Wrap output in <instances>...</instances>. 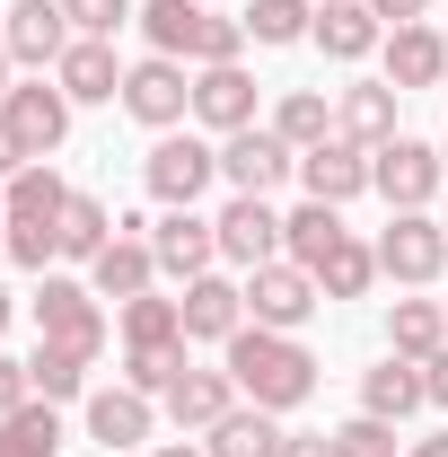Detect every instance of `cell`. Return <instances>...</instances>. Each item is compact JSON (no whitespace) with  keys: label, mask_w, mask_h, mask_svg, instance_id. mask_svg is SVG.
Returning <instances> with one entry per match:
<instances>
[{"label":"cell","mask_w":448,"mask_h":457,"mask_svg":"<svg viewBox=\"0 0 448 457\" xmlns=\"http://www.w3.org/2000/svg\"><path fill=\"white\" fill-rule=\"evenodd\" d=\"M220 361H228V378H237V396L264 404V413H299V404L317 396V370H326L299 335H273V326H237L220 343Z\"/></svg>","instance_id":"6da1fadb"},{"label":"cell","mask_w":448,"mask_h":457,"mask_svg":"<svg viewBox=\"0 0 448 457\" xmlns=\"http://www.w3.org/2000/svg\"><path fill=\"white\" fill-rule=\"evenodd\" d=\"M150 36V54L185 62V71H212V62H246V18H220L212 0H141L132 18Z\"/></svg>","instance_id":"7a4b0ae2"},{"label":"cell","mask_w":448,"mask_h":457,"mask_svg":"<svg viewBox=\"0 0 448 457\" xmlns=\"http://www.w3.org/2000/svg\"><path fill=\"white\" fill-rule=\"evenodd\" d=\"M27 317H36V343H54V352L88 361V370H97V352H106V335H114V317H106V299L88 290V273H36Z\"/></svg>","instance_id":"3957f363"},{"label":"cell","mask_w":448,"mask_h":457,"mask_svg":"<svg viewBox=\"0 0 448 457\" xmlns=\"http://www.w3.org/2000/svg\"><path fill=\"white\" fill-rule=\"evenodd\" d=\"M141 185L159 212H194L212 185H220V141L212 132H159L150 159H141Z\"/></svg>","instance_id":"277c9868"},{"label":"cell","mask_w":448,"mask_h":457,"mask_svg":"<svg viewBox=\"0 0 448 457\" xmlns=\"http://www.w3.org/2000/svg\"><path fill=\"white\" fill-rule=\"evenodd\" d=\"M123 114L159 141V132H185L194 123V71L168 54H141V62H123Z\"/></svg>","instance_id":"5b68a950"},{"label":"cell","mask_w":448,"mask_h":457,"mask_svg":"<svg viewBox=\"0 0 448 457\" xmlns=\"http://www.w3.org/2000/svg\"><path fill=\"white\" fill-rule=\"evenodd\" d=\"M369 246H378V273L395 290H431L448 273V220H431V212H387V228Z\"/></svg>","instance_id":"8992f818"},{"label":"cell","mask_w":448,"mask_h":457,"mask_svg":"<svg viewBox=\"0 0 448 457\" xmlns=\"http://www.w3.org/2000/svg\"><path fill=\"white\" fill-rule=\"evenodd\" d=\"M440 185H448L440 141H413V132H395L387 150H369V194H378L387 212H431V203H440Z\"/></svg>","instance_id":"52a82bcc"},{"label":"cell","mask_w":448,"mask_h":457,"mask_svg":"<svg viewBox=\"0 0 448 457\" xmlns=\"http://www.w3.org/2000/svg\"><path fill=\"white\" fill-rule=\"evenodd\" d=\"M212 228H220V264L237 282H246L255 264H281V255H290V228H281V212L264 194H228L220 212H212Z\"/></svg>","instance_id":"ba28073f"},{"label":"cell","mask_w":448,"mask_h":457,"mask_svg":"<svg viewBox=\"0 0 448 457\" xmlns=\"http://www.w3.org/2000/svg\"><path fill=\"white\" fill-rule=\"evenodd\" d=\"M317 308H326V290H317V273H299L290 255H281V264H255V273H246V326L299 335V326H308Z\"/></svg>","instance_id":"9c48e42d"},{"label":"cell","mask_w":448,"mask_h":457,"mask_svg":"<svg viewBox=\"0 0 448 457\" xmlns=\"http://www.w3.org/2000/svg\"><path fill=\"white\" fill-rule=\"evenodd\" d=\"M71 114H79V106L62 97V79H54V71H36V79H18V88L0 97V123L27 141V159H54L62 141H71Z\"/></svg>","instance_id":"30bf717a"},{"label":"cell","mask_w":448,"mask_h":457,"mask_svg":"<svg viewBox=\"0 0 448 457\" xmlns=\"http://www.w3.org/2000/svg\"><path fill=\"white\" fill-rule=\"evenodd\" d=\"M290 176H299V150L281 141L273 123H246V132L220 141V185L228 194H264L273 203V185H290Z\"/></svg>","instance_id":"8fae6325"},{"label":"cell","mask_w":448,"mask_h":457,"mask_svg":"<svg viewBox=\"0 0 448 457\" xmlns=\"http://www.w3.org/2000/svg\"><path fill=\"white\" fill-rule=\"evenodd\" d=\"M159 422H168V413H159V396H141V387H88V396H79V431H88L106 457L141 449Z\"/></svg>","instance_id":"7c38bea8"},{"label":"cell","mask_w":448,"mask_h":457,"mask_svg":"<svg viewBox=\"0 0 448 457\" xmlns=\"http://www.w3.org/2000/svg\"><path fill=\"white\" fill-rule=\"evenodd\" d=\"M0 45L9 62L36 79V71H54L71 54V18H62V0H18V9H0Z\"/></svg>","instance_id":"4fadbf2b"},{"label":"cell","mask_w":448,"mask_h":457,"mask_svg":"<svg viewBox=\"0 0 448 457\" xmlns=\"http://www.w3.org/2000/svg\"><path fill=\"white\" fill-rule=\"evenodd\" d=\"M255 71L246 62H212V71H194V123L212 132V141H228V132H246L255 123Z\"/></svg>","instance_id":"5bb4252c"},{"label":"cell","mask_w":448,"mask_h":457,"mask_svg":"<svg viewBox=\"0 0 448 457\" xmlns=\"http://www.w3.org/2000/svg\"><path fill=\"white\" fill-rule=\"evenodd\" d=\"M176 308H185V343H228L246 326V282L212 264V273H194V282L176 290Z\"/></svg>","instance_id":"9a60e30c"},{"label":"cell","mask_w":448,"mask_h":457,"mask_svg":"<svg viewBox=\"0 0 448 457\" xmlns=\"http://www.w3.org/2000/svg\"><path fill=\"white\" fill-rule=\"evenodd\" d=\"M378 79H387L395 97H413V88H440L448 79V36L431 27V18H413V27H387V45H378Z\"/></svg>","instance_id":"2e32d148"},{"label":"cell","mask_w":448,"mask_h":457,"mask_svg":"<svg viewBox=\"0 0 448 457\" xmlns=\"http://www.w3.org/2000/svg\"><path fill=\"white\" fill-rule=\"evenodd\" d=\"M150 255H159V273L185 290L194 273L220 264V228L203 220V212H159V220H150Z\"/></svg>","instance_id":"e0dca14e"},{"label":"cell","mask_w":448,"mask_h":457,"mask_svg":"<svg viewBox=\"0 0 448 457\" xmlns=\"http://www.w3.org/2000/svg\"><path fill=\"white\" fill-rule=\"evenodd\" d=\"M88 290H97V299H114V308H123V299H141V290H159L150 220H123V228H114V246L97 255V264H88Z\"/></svg>","instance_id":"ac0fdd59"},{"label":"cell","mask_w":448,"mask_h":457,"mask_svg":"<svg viewBox=\"0 0 448 457\" xmlns=\"http://www.w3.org/2000/svg\"><path fill=\"white\" fill-rule=\"evenodd\" d=\"M308 45H317L326 62H343V71H352V62H369L378 45H387V18H378L369 0H317V27H308Z\"/></svg>","instance_id":"d6986e66"},{"label":"cell","mask_w":448,"mask_h":457,"mask_svg":"<svg viewBox=\"0 0 448 457\" xmlns=\"http://www.w3.org/2000/svg\"><path fill=\"white\" fill-rule=\"evenodd\" d=\"M299 185H308V203H361V194H369V150H361V141H317V150H299Z\"/></svg>","instance_id":"ffe728a7"},{"label":"cell","mask_w":448,"mask_h":457,"mask_svg":"<svg viewBox=\"0 0 448 457\" xmlns=\"http://www.w3.org/2000/svg\"><path fill=\"white\" fill-rule=\"evenodd\" d=\"M54 79H62L71 106H123V62H114L106 36H71V54L54 62Z\"/></svg>","instance_id":"44dd1931"},{"label":"cell","mask_w":448,"mask_h":457,"mask_svg":"<svg viewBox=\"0 0 448 457\" xmlns=\"http://www.w3.org/2000/svg\"><path fill=\"white\" fill-rule=\"evenodd\" d=\"M361 413H378V422H413V413H431V387H422V361H404V352H387V361H369L361 370Z\"/></svg>","instance_id":"7402d4cb"},{"label":"cell","mask_w":448,"mask_h":457,"mask_svg":"<svg viewBox=\"0 0 448 457\" xmlns=\"http://www.w3.org/2000/svg\"><path fill=\"white\" fill-rule=\"evenodd\" d=\"M395 106H404V97H395L387 79H343V88H335V132H343V141H361V150H387L395 132H404Z\"/></svg>","instance_id":"603a6c76"},{"label":"cell","mask_w":448,"mask_h":457,"mask_svg":"<svg viewBox=\"0 0 448 457\" xmlns=\"http://www.w3.org/2000/svg\"><path fill=\"white\" fill-rule=\"evenodd\" d=\"M228 404H246V396H237V378H228V361H220V370H185L168 396H159V413H168L176 431H194V440H203Z\"/></svg>","instance_id":"cb8c5ba5"},{"label":"cell","mask_w":448,"mask_h":457,"mask_svg":"<svg viewBox=\"0 0 448 457\" xmlns=\"http://www.w3.org/2000/svg\"><path fill=\"white\" fill-rule=\"evenodd\" d=\"M71 194H79V185H62L54 159H36L27 176H9V185H0V203H9V228H54V237H62V203H71Z\"/></svg>","instance_id":"d4e9b609"},{"label":"cell","mask_w":448,"mask_h":457,"mask_svg":"<svg viewBox=\"0 0 448 457\" xmlns=\"http://www.w3.org/2000/svg\"><path fill=\"white\" fill-rule=\"evenodd\" d=\"M281 440H290V431H281V413H264V404H228L220 422L203 431L212 457H281Z\"/></svg>","instance_id":"484cf974"},{"label":"cell","mask_w":448,"mask_h":457,"mask_svg":"<svg viewBox=\"0 0 448 457\" xmlns=\"http://www.w3.org/2000/svg\"><path fill=\"white\" fill-rule=\"evenodd\" d=\"M114 228H123V220H114L97 194H71V203H62V264H71V273H88V264L114 246Z\"/></svg>","instance_id":"4316f807"},{"label":"cell","mask_w":448,"mask_h":457,"mask_svg":"<svg viewBox=\"0 0 448 457\" xmlns=\"http://www.w3.org/2000/svg\"><path fill=\"white\" fill-rule=\"evenodd\" d=\"M440 343H448V299H422V290H413V299H395V308H387V352L431 361Z\"/></svg>","instance_id":"83f0119b"},{"label":"cell","mask_w":448,"mask_h":457,"mask_svg":"<svg viewBox=\"0 0 448 457\" xmlns=\"http://www.w3.org/2000/svg\"><path fill=\"white\" fill-rule=\"evenodd\" d=\"M273 132L290 141V150L335 141V88H281V97H273Z\"/></svg>","instance_id":"f1b7e54d"},{"label":"cell","mask_w":448,"mask_h":457,"mask_svg":"<svg viewBox=\"0 0 448 457\" xmlns=\"http://www.w3.org/2000/svg\"><path fill=\"white\" fill-rule=\"evenodd\" d=\"M281 228H290V264H299V273H317L343 237H352L335 203H299V212H281Z\"/></svg>","instance_id":"f546056e"},{"label":"cell","mask_w":448,"mask_h":457,"mask_svg":"<svg viewBox=\"0 0 448 457\" xmlns=\"http://www.w3.org/2000/svg\"><path fill=\"white\" fill-rule=\"evenodd\" d=\"M0 457H62V404L27 396L18 413H0Z\"/></svg>","instance_id":"4dcf8cb0"},{"label":"cell","mask_w":448,"mask_h":457,"mask_svg":"<svg viewBox=\"0 0 448 457\" xmlns=\"http://www.w3.org/2000/svg\"><path fill=\"white\" fill-rule=\"evenodd\" d=\"M237 18H246V45L281 54V45H308V27H317V0H246Z\"/></svg>","instance_id":"1f68e13d"},{"label":"cell","mask_w":448,"mask_h":457,"mask_svg":"<svg viewBox=\"0 0 448 457\" xmlns=\"http://www.w3.org/2000/svg\"><path fill=\"white\" fill-rule=\"evenodd\" d=\"M114 335H123V352H141V343H185V308L159 299V290H141V299L114 308Z\"/></svg>","instance_id":"d6a6232c"},{"label":"cell","mask_w":448,"mask_h":457,"mask_svg":"<svg viewBox=\"0 0 448 457\" xmlns=\"http://www.w3.org/2000/svg\"><path fill=\"white\" fill-rule=\"evenodd\" d=\"M317 290H326V299H369V290H378V246H369V237L352 228L335 255L317 264Z\"/></svg>","instance_id":"836d02e7"},{"label":"cell","mask_w":448,"mask_h":457,"mask_svg":"<svg viewBox=\"0 0 448 457\" xmlns=\"http://www.w3.org/2000/svg\"><path fill=\"white\" fill-rule=\"evenodd\" d=\"M27 387L45 404H79L88 396V361H71V352H54V343H36L27 352Z\"/></svg>","instance_id":"e575fe53"},{"label":"cell","mask_w":448,"mask_h":457,"mask_svg":"<svg viewBox=\"0 0 448 457\" xmlns=\"http://www.w3.org/2000/svg\"><path fill=\"white\" fill-rule=\"evenodd\" d=\"M185 370H194L185 343H141V352H123V387H141V396H168Z\"/></svg>","instance_id":"d590c367"},{"label":"cell","mask_w":448,"mask_h":457,"mask_svg":"<svg viewBox=\"0 0 448 457\" xmlns=\"http://www.w3.org/2000/svg\"><path fill=\"white\" fill-rule=\"evenodd\" d=\"M335 457H404V431L378 413H352V422H335Z\"/></svg>","instance_id":"8d00e7d4"},{"label":"cell","mask_w":448,"mask_h":457,"mask_svg":"<svg viewBox=\"0 0 448 457\" xmlns=\"http://www.w3.org/2000/svg\"><path fill=\"white\" fill-rule=\"evenodd\" d=\"M62 18H71V36H106V45H114L141 9H132V0H62Z\"/></svg>","instance_id":"74e56055"},{"label":"cell","mask_w":448,"mask_h":457,"mask_svg":"<svg viewBox=\"0 0 448 457\" xmlns=\"http://www.w3.org/2000/svg\"><path fill=\"white\" fill-rule=\"evenodd\" d=\"M27 396H36V387H27V361H9V352H0V413H18Z\"/></svg>","instance_id":"f35d334b"},{"label":"cell","mask_w":448,"mask_h":457,"mask_svg":"<svg viewBox=\"0 0 448 457\" xmlns=\"http://www.w3.org/2000/svg\"><path fill=\"white\" fill-rule=\"evenodd\" d=\"M422 387H431V413H448V343L422 361Z\"/></svg>","instance_id":"ab89813d"},{"label":"cell","mask_w":448,"mask_h":457,"mask_svg":"<svg viewBox=\"0 0 448 457\" xmlns=\"http://www.w3.org/2000/svg\"><path fill=\"white\" fill-rule=\"evenodd\" d=\"M27 168H36V159H27V141L0 123V185H9V176H27Z\"/></svg>","instance_id":"60d3db41"},{"label":"cell","mask_w":448,"mask_h":457,"mask_svg":"<svg viewBox=\"0 0 448 457\" xmlns=\"http://www.w3.org/2000/svg\"><path fill=\"white\" fill-rule=\"evenodd\" d=\"M281 457H335V431H290Z\"/></svg>","instance_id":"b9f144b4"},{"label":"cell","mask_w":448,"mask_h":457,"mask_svg":"<svg viewBox=\"0 0 448 457\" xmlns=\"http://www.w3.org/2000/svg\"><path fill=\"white\" fill-rule=\"evenodd\" d=\"M369 9H378L387 27H413V18H431V0H369Z\"/></svg>","instance_id":"7bdbcfd3"},{"label":"cell","mask_w":448,"mask_h":457,"mask_svg":"<svg viewBox=\"0 0 448 457\" xmlns=\"http://www.w3.org/2000/svg\"><path fill=\"white\" fill-rule=\"evenodd\" d=\"M404 457H448V431H422V440H404Z\"/></svg>","instance_id":"ee69618b"},{"label":"cell","mask_w":448,"mask_h":457,"mask_svg":"<svg viewBox=\"0 0 448 457\" xmlns=\"http://www.w3.org/2000/svg\"><path fill=\"white\" fill-rule=\"evenodd\" d=\"M150 457H212V449H194V440H159Z\"/></svg>","instance_id":"f6af8a7d"},{"label":"cell","mask_w":448,"mask_h":457,"mask_svg":"<svg viewBox=\"0 0 448 457\" xmlns=\"http://www.w3.org/2000/svg\"><path fill=\"white\" fill-rule=\"evenodd\" d=\"M18 79H27V71H18V62H9V45H0V97H9Z\"/></svg>","instance_id":"bcb514c9"},{"label":"cell","mask_w":448,"mask_h":457,"mask_svg":"<svg viewBox=\"0 0 448 457\" xmlns=\"http://www.w3.org/2000/svg\"><path fill=\"white\" fill-rule=\"evenodd\" d=\"M9 317H18V290L0 282V335H9Z\"/></svg>","instance_id":"7dc6e473"},{"label":"cell","mask_w":448,"mask_h":457,"mask_svg":"<svg viewBox=\"0 0 448 457\" xmlns=\"http://www.w3.org/2000/svg\"><path fill=\"white\" fill-rule=\"evenodd\" d=\"M0 237H9V203H0Z\"/></svg>","instance_id":"c3c4849f"},{"label":"cell","mask_w":448,"mask_h":457,"mask_svg":"<svg viewBox=\"0 0 448 457\" xmlns=\"http://www.w3.org/2000/svg\"><path fill=\"white\" fill-rule=\"evenodd\" d=\"M440 168H448V141H440Z\"/></svg>","instance_id":"681fc988"},{"label":"cell","mask_w":448,"mask_h":457,"mask_svg":"<svg viewBox=\"0 0 448 457\" xmlns=\"http://www.w3.org/2000/svg\"><path fill=\"white\" fill-rule=\"evenodd\" d=\"M440 88H448V79H440Z\"/></svg>","instance_id":"f907efd6"}]
</instances>
